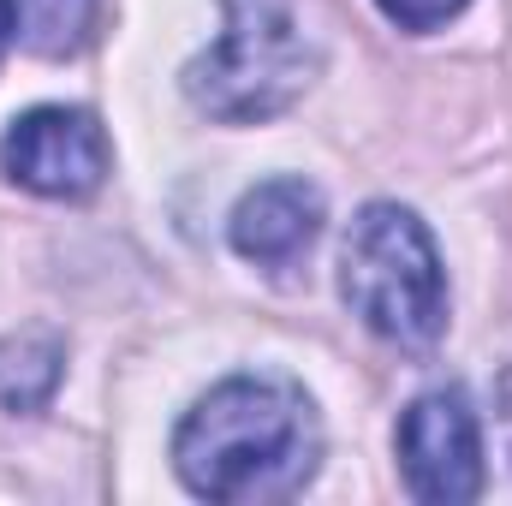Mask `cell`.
Instances as JSON below:
<instances>
[{
	"instance_id": "1",
	"label": "cell",
	"mask_w": 512,
	"mask_h": 506,
	"mask_svg": "<svg viewBox=\"0 0 512 506\" xmlns=\"http://www.w3.org/2000/svg\"><path fill=\"white\" fill-rule=\"evenodd\" d=\"M322 465V423L304 387L280 376H227L173 429V471L191 495L268 506L304 495Z\"/></svg>"
},
{
	"instance_id": "2",
	"label": "cell",
	"mask_w": 512,
	"mask_h": 506,
	"mask_svg": "<svg viewBox=\"0 0 512 506\" xmlns=\"http://www.w3.org/2000/svg\"><path fill=\"white\" fill-rule=\"evenodd\" d=\"M227 30L185 66V96L221 126L286 114L322 72V36L304 0H221Z\"/></svg>"
},
{
	"instance_id": "3",
	"label": "cell",
	"mask_w": 512,
	"mask_h": 506,
	"mask_svg": "<svg viewBox=\"0 0 512 506\" xmlns=\"http://www.w3.org/2000/svg\"><path fill=\"white\" fill-rule=\"evenodd\" d=\"M340 292L352 316L399 352H429L447 328V268L405 203L358 209L340 251Z\"/></svg>"
},
{
	"instance_id": "4",
	"label": "cell",
	"mask_w": 512,
	"mask_h": 506,
	"mask_svg": "<svg viewBox=\"0 0 512 506\" xmlns=\"http://www.w3.org/2000/svg\"><path fill=\"white\" fill-rule=\"evenodd\" d=\"M405 489L429 506H465L483 495V429L459 387H435L405 405L393 429Z\"/></svg>"
},
{
	"instance_id": "5",
	"label": "cell",
	"mask_w": 512,
	"mask_h": 506,
	"mask_svg": "<svg viewBox=\"0 0 512 506\" xmlns=\"http://www.w3.org/2000/svg\"><path fill=\"white\" fill-rule=\"evenodd\" d=\"M108 167H114V149L90 108H30L0 137V173L36 197L78 203L102 191Z\"/></svg>"
},
{
	"instance_id": "6",
	"label": "cell",
	"mask_w": 512,
	"mask_h": 506,
	"mask_svg": "<svg viewBox=\"0 0 512 506\" xmlns=\"http://www.w3.org/2000/svg\"><path fill=\"white\" fill-rule=\"evenodd\" d=\"M322 221H328V203L310 179H262L256 191L239 197L227 239L256 268H292L298 256H310Z\"/></svg>"
},
{
	"instance_id": "7",
	"label": "cell",
	"mask_w": 512,
	"mask_h": 506,
	"mask_svg": "<svg viewBox=\"0 0 512 506\" xmlns=\"http://www.w3.org/2000/svg\"><path fill=\"white\" fill-rule=\"evenodd\" d=\"M66 376V340L54 328H18L0 340V411L30 417L54 399Z\"/></svg>"
},
{
	"instance_id": "8",
	"label": "cell",
	"mask_w": 512,
	"mask_h": 506,
	"mask_svg": "<svg viewBox=\"0 0 512 506\" xmlns=\"http://www.w3.org/2000/svg\"><path fill=\"white\" fill-rule=\"evenodd\" d=\"M102 0H6L12 42L36 60H66L96 36Z\"/></svg>"
},
{
	"instance_id": "9",
	"label": "cell",
	"mask_w": 512,
	"mask_h": 506,
	"mask_svg": "<svg viewBox=\"0 0 512 506\" xmlns=\"http://www.w3.org/2000/svg\"><path fill=\"white\" fill-rule=\"evenodd\" d=\"M387 12V24H399V30H411V36H429V30H441V24H453L471 0H376Z\"/></svg>"
},
{
	"instance_id": "10",
	"label": "cell",
	"mask_w": 512,
	"mask_h": 506,
	"mask_svg": "<svg viewBox=\"0 0 512 506\" xmlns=\"http://www.w3.org/2000/svg\"><path fill=\"white\" fill-rule=\"evenodd\" d=\"M501 429H507V459H512V376L501 387Z\"/></svg>"
},
{
	"instance_id": "11",
	"label": "cell",
	"mask_w": 512,
	"mask_h": 506,
	"mask_svg": "<svg viewBox=\"0 0 512 506\" xmlns=\"http://www.w3.org/2000/svg\"><path fill=\"white\" fill-rule=\"evenodd\" d=\"M6 42H12V18H6V0H0V54H6Z\"/></svg>"
}]
</instances>
